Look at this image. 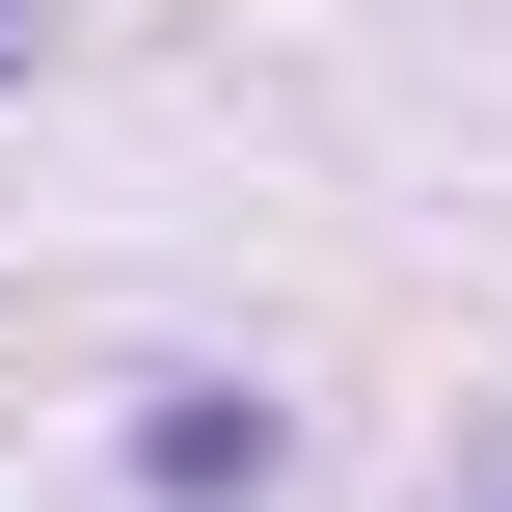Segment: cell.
Returning <instances> with one entry per match:
<instances>
[{"label": "cell", "mask_w": 512, "mask_h": 512, "mask_svg": "<svg viewBox=\"0 0 512 512\" xmlns=\"http://www.w3.org/2000/svg\"><path fill=\"white\" fill-rule=\"evenodd\" d=\"M135 486H162V512H216V486H270V405H216V378H189V405L135 432Z\"/></svg>", "instance_id": "obj_1"}, {"label": "cell", "mask_w": 512, "mask_h": 512, "mask_svg": "<svg viewBox=\"0 0 512 512\" xmlns=\"http://www.w3.org/2000/svg\"><path fill=\"white\" fill-rule=\"evenodd\" d=\"M27 27H54V0H0V54H27Z\"/></svg>", "instance_id": "obj_2"}]
</instances>
